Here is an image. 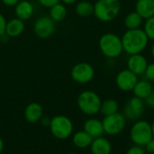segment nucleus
Returning <instances> with one entry per match:
<instances>
[{"label":"nucleus","instance_id":"dca6fc26","mask_svg":"<svg viewBox=\"0 0 154 154\" xmlns=\"http://www.w3.org/2000/svg\"><path fill=\"white\" fill-rule=\"evenodd\" d=\"M90 151L92 154H111L112 145L106 138L101 136L93 139L90 145Z\"/></svg>","mask_w":154,"mask_h":154},{"label":"nucleus","instance_id":"f3484780","mask_svg":"<svg viewBox=\"0 0 154 154\" xmlns=\"http://www.w3.org/2000/svg\"><path fill=\"white\" fill-rule=\"evenodd\" d=\"M34 9L31 2L27 0H20L14 8V13L16 17L22 19L23 21L30 19L33 15Z\"/></svg>","mask_w":154,"mask_h":154},{"label":"nucleus","instance_id":"412c9836","mask_svg":"<svg viewBox=\"0 0 154 154\" xmlns=\"http://www.w3.org/2000/svg\"><path fill=\"white\" fill-rule=\"evenodd\" d=\"M133 91L136 97L144 100L152 92V86L148 81H138Z\"/></svg>","mask_w":154,"mask_h":154},{"label":"nucleus","instance_id":"72a5a7b5","mask_svg":"<svg viewBox=\"0 0 154 154\" xmlns=\"http://www.w3.org/2000/svg\"><path fill=\"white\" fill-rule=\"evenodd\" d=\"M3 150H4V142H3V140L0 138V154L2 153Z\"/></svg>","mask_w":154,"mask_h":154},{"label":"nucleus","instance_id":"20e7f679","mask_svg":"<svg viewBox=\"0 0 154 154\" xmlns=\"http://www.w3.org/2000/svg\"><path fill=\"white\" fill-rule=\"evenodd\" d=\"M99 48L102 54L108 58L118 57L124 50L122 40L116 34L111 33L105 34L100 37Z\"/></svg>","mask_w":154,"mask_h":154},{"label":"nucleus","instance_id":"a211bd4d","mask_svg":"<svg viewBox=\"0 0 154 154\" xmlns=\"http://www.w3.org/2000/svg\"><path fill=\"white\" fill-rule=\"evenodd\" d=\"M135 8L143 18L148 19L154 15V0H138Z\"/></svg>","mask_w":154,"mask_h":154},{"label":"nucleus","instance_id":"c85d7f7f","mask_svg":"<svg viewBox=\"0 0 154 154\" xmlns=\"http://www.w3.org/2000/svg\"><path fill=\"white\" fill-rule=\"evenodd\" d=\"M6 19L5 17L0 13V36L5 34V27H6Z\"/></svg>","mask_w":154,"mask_h":154},{"label":"nucleus","instance_id":"4be33fe9","mask_svg":"<svg viewBox=\"0 0 154 154\" xmlns=\"http://www.w3.org/2000/svg\"><path fill=\"white\" fill-rule=\"evenodd\" d=\"M76 14L80 17H88L94 14V5L88 0H83L77 4L75 7Z\"/></svg>","mask_w":154,"mask_h":154},{"label":"nucleus","instance_id":"c756f323","mask_svg":"<svg viewBox=\"0 0 154 154\" xmlns=\"http://www.w3.org/2000/svg\"><path fill=\"white\" fill-rule=\"evenodd\" d=\"M144 103L147 106H149L150 108L154 109V91H152L145 99H144Z\"/></svg>","mask_w":154,"mask_h":154},{"label":"nucleus","instance_id":"f03ea898","mask_svg":"<svg viewBox=\"0 0 154 154\" xmlns=\"http://www.w3.org/2000/svg\"><path fill=\"white\" fill-rule=\"evenodd\" d=\"M120 9L119 0H97L94 5V15L102 22H110L118 15Z\"/></svg>","mask_w":154,"mask_h":154},{"label":"nucleus","instance_id":"7ed1b4c3","mask_svg":"<svg viewBox=\"0 0 154 154\" xmlns=\"http://www.w3.org/2000/svg\"><path fill=\"white\" fill-rule=\"evenodd\" d=\"M77 103L79 110L89 116L96 115L97 113H99L102 103L97 93L92 91H84L80 93Z\"/></svg>","mask_w":154,"mask_h":154},{"label":"nucleus","instance_id":"b1692460","mask_svg":"<svg viewBox=\"0 0 154 154\" xmlns=\"http://www.w3.org/2000/svg\"><path fill=\"white\" fill-rule=\"evenodd\" d=\"M142 22L143 17L137 12H132L126 15L125 19V25L128 29H136L141 26Z\"/></svg>","mask_w":154,"mask_h":154},{"label":"nucleus","instance_id":"2f4dec72","mask_svg":"<svg viewBox=\"0 0 154 154\" xmlns=\"http://www.w3.org/2000/svg\"><path fill=\"white\" fill-rule=\"evenodd\" d=\"M20 0H2L3 4L6 6H15Z\"/></svg>","mask_w":154,"mask_h":154},{"label":"nucleus","instance_id":"f704fd0d","mask_svg":"<svg viewBox=\"0 0 154 154\" xmlns=\"http://www.w3.org/2000/svg\"><path fill=\"white\" fill-rule=\"evenodd\" d=\"M151 52H152V55L154 57V43L152 45V48H151Z\"/></svg>","mask_w":154,"mask_h":154},{"label":"nucleus","instance_id":"6e6552de","mask_svg":"<svg viewBox=\"0 0 154 154\" xmlns=\"http://www.w3.org/2000/svg\"><path fill=\"white\" fill-rule=\"evenodd\" d=\"M70 75L76 83L84 84L92 81L95 75V70L88 63H79L72 67Z\"/></svg>","mask_w":154,"mask_h":154},{"label":"nucleus","instance_id":"423d86ee","mask_svg":"<svg viewBox=\"0 0 154 154\" xmlns=\"http://www.w3.org/2000/svg\"><path fill=\"white\" fill-rule=\"evenodd\" d=\"M152 137V124L146 121H136L130 130V138L135 145L144 147Z\"/></svg>","mask_w":154,"mask_h":154},{"label":"nucleus","instance_id":"bb28decb","mask_svg":"<svg viewBox=\"0 0 154 154\" xmlns=\"http://www.w3.org/2000/svg\"><path fill=\"white\" fill-rule=\"evenodd\" d=\"M144 74H145L147 80L151 82H154V64H150L147 65V68Z\"/></svg>","mask_w":154,"mask_h":154},{"label":"nucleus","instance_id":"1a4fd4ad","mask_svg":"<svg viewBox=\"0 0 154 154\" xmlns=\"http://www.w3.org/2000/svg\"><path fill=\"white\" fill-rule=\"evenodd\" d=\"M55 24L56 23L50 16H41L37 18L33 24V32L37 37L41 39H47L55 32Z\"/></svg>","mask_w":154,"mask_h":154},{"label":"nucleus","instance_id":"f257e3e1","mask_svg":"<svg viewBox=\"0 0 154 154\" xmlns=\"http://www.w3.org/2000/svg\"><path fill=\"white\" fill-rule=\"evenodd\" d=\"M124 50L129 54H141L148 44L149 38L145 32L140 28L129 29L122 37Z\"/></svg>","mask_w":154,"mask_h":154},{"label":"nucleus","instance_id":"6ab92c4d","mask_svg":"<svg viewBox=\"0 0 154 154\" xmlns=\"http://www.w3.org/2000/svg\"><path fill=\"white\" fill-rule=\"evenodd\" d=\"M72 141L76 147L80 148V149H85L91 145L93 142V138L83 130V131H79L73 135Z\"/></svg>","mask_w":154,"mask_h":154},{"label":"nucleus","instance_id":"9b49d317","mask_svg":"<svg viewBox=\"0 0 154 154\" xmlns=\"http://www.w3.org/2000/svg\"><path fill=\"white\" fill-rule=\"evenodd\" d=\"M137 82H138V75L131 72L129 69L121 71L116 75V83L117 87L124 92L133 91Z\"/></svg>","mask_w":154,"mask_h":154},{"label":"nucleus","instance_id":"e433bc0d","mask_svg":"<svg viewBox=\"0 0 154 154\" xmlns=\"http://www.w3.org/2000/svg\"><path fill=\"white\" fill-rule=\"evenodd\" d=\"M67 154H77V153H74V152H69V153H67Z\"/></svg>","mask_w":154,"mask_h":154},{"label":"nucleus","instance_id":"2eb2a0df","mask_svg":"<svg viewBox=\"0 0 154 154\" xmlns=\"http://www.w3.org/2000/svg\"><path fill=\"white\" fill-rule=\"evenodd\" d=\"M24 29V22L18 17H14L7 21L5 27V34L8 37H17L23 33Z\"/></svg>","mask_w":154,"mask_h":154},{"label":"nucleus","instance_id":"cd10ccee","mask_svg":"<svg viewBox=\"0 0 154 154\" xmlns=\"http://www.w3.org/2000/svg\"><path fill=\"white\" fill-rule=\"evenodd\" d=\"M37 1L41 5H42L44 7H47V8H50L52 5H54L55 4L59 3L60 0H37Z\"/></svg>","mask_w":154,"mask_h":154},{"label":"nucleus","instance_id":"9d476101","mask_svg":"<svg viewBox=\"0 0 154 154\" xmlns=\"http://www.w3.org/2000/svg\"><path fill=\"white\" fill-rule=\"evenodd\" d=\"M144 111V102L143 99L134 96L132 97L125 105L124 108V115L125 119L136 122L140 120Z\"/></svg>","mask_w":154,"mask_h":154},{"label":"nucleus","instance_id":"5701e85b","mask_svg":"<svg viewBox=\"0 0 154 154\" xmlns=\"http://www.w3.org/2000/svg\"><path fill=\"white\" fill-rule=\"evenodd\" d=\"M118 108H119V105L116 100L108 99V100H106L105 102H102L99 112L104 116H107V115H111L116 113H118Z\"/></svg>","mask_w":154,"mask_h":154},{"label":"nucleus","instance_id":"c9c22d12","mask_svg":"<svg viewBox=\"0 0 154 154\" xmlns=\"http://www.w3.org/2000/svg\"><path fill=\"white\" fill-rule=\"evenodd\" d=\"M152 136L154 138V122L152 123Z\"/></svg>","mask_w":154,"mask_h":154},{"label":"nucleus","instance_id":"4468645a","mask_svg":"<svg viewBox=\"0 0 154 154\" xmlns=\"http://www.w3.org/2000/svg\"><path fill=\"white\" fill-rule=\"evenodd\" d=\"M84 131L88 133L93 139L101 137L105 133L102 121L96 118H90L85 122Z\"/></svg>","mask_w":154,"mask_h":154},{"label":"nucleus","instance_id":"ddd939ff","mask_svg":"<svg viewBox=\"0 0 154 154\" xmlns=\"http://www.w3.org/2000/svg\"><path fill=\"white\" fill-rule=\"evenodd\" d=\"M43 109L42 106L38 103H29L24 110V118L26 122L30 123H35L42 118Z\"/></svg>","mask_w":154,"mask_h":154},{"label":"nucleus","instance_id":"39448f33","mask_svg":"<svg viewBox=\"0 0 154 154\" xmlns=\"http://www.w3.org/2000/svg\"><path fill=\"white\" fill-rule=\"evenodd\" d=\"M50 130L51 134L59 139H68L73 132V123L71 120L65 115H56L50 123Z\"/></svg>","mask_w":154,"mask_h":154},{"label":"nucleus","instance_id":"0eeeda50","mask_svg":"<svg viewBox=\"0 0 154 154\" xmlns=\"http://www.w3.org/2000/svg\"><path fill=\"white\" fill-rule=\"evenodd\" d=\"M102 123L105 133L108 135H117L125 128L126 119L123 113H116L114 114L105 116Z\"/></svg>","mask_w":154,"mask_h":154},{"label":"nucleus","instance_id":"aec40b11","mask_svg":"<svg viewBox=\"0 0 154 154\" xmlns=\"http://www.w3.org/2000/svg\"><path fill=\"white\" fill-rule=\"evenodd\" d=\"M49 16L55 22L59 23L63 21L67 16V8L64 4L62 3H57L51 7H50V13Z\"/></svg>","mask_w":154,"mask_h":154},{"label":"nucleus","instance_id":"a878e982","mask_svg":"<svg viewBox=\"0 0 154 154\" xmlns=\"http://www.w3.org/2000/svg\"><path fill=\"white\" fill-rule=\"evenodd\" d=\"M126 154H146L145 149H143V146H139V145H134L128 149L126 152Z\"/></svg>","mask_w":154,"mask_h":154},{"label":"nucleus","instance_id":"f8f14e48","mask_svg":"<svg viewBox=\"0 0 154 154\" xmlns=\"http://www.w3.org/2000/svg\"><path fill=\"white\" fill-rule=\"evenodd\" d=\"M147 65H148V63H147L146 58L141 54H131L127 62L128 69L134 74H135L136 75H141L144 74L147 68Z\"/></svg>","mask_w":154,"mask_h":154},{"label":"nucleus","instance_id":"7c9ffc66","mask_svg":"<svg viewBox=\"0 0 154 154\" xmlns=\"http://www.w3.org/2000/svg\"><path fill=\"white\" fill-rule=\"evenodd\" d=\"M145 151L146 152H149L151 154H154V138L152 137L146 144H145Z\"/></svg>","mask_w":154,"mask_h":154},{"label":"nucleus","instance_id":"473e14b6","mask_svg":"<svg viewBox=\"0 0 154 154\" xmlns=\"http://www.w3.org/2000/svg\"><path fill=\"white\" fill-rule=\"evenodd\" d=\"M62 2V4L64 5H72L74 3H76L78 0H60Z\"/></svg>","mask_w":154,"mask_h":154},{"label":"nucleus","instance_id":"393cba45","mask_svg":"<svg viewBox=\"0 0 154 154\" xmlns=\"http://www.w3.org/2000/svg\"><path fill=\"white\" fill-rule=\"evenodd\" d=\"M143 31L145 32L149 39L154 40V15L146 20Z\"/></svg>","mask_w":154,"mask_h":154}]
</instances>
